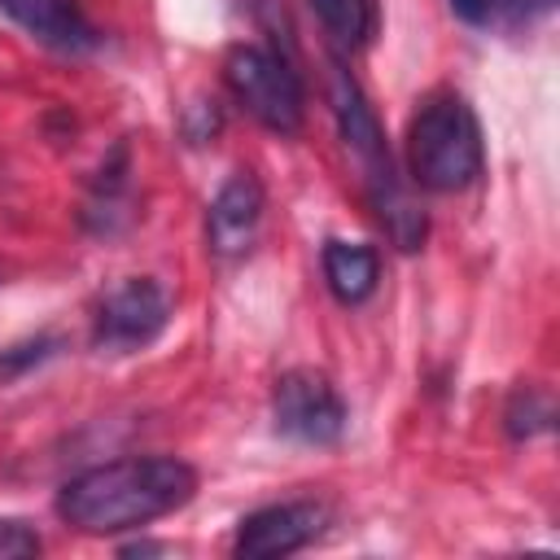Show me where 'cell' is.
<instances>
[{
    "label": "cell",
    "mask_w": 560,
    "mask_h": 560,
    "mask_svg": "<svg viewBox=\"0 0 560 560\" xmlns=\"http://www.w3.org/2000/svg\"><path fill=\"white\" fill-rule=\"evenodd\" d=\"M171 319V298L158 280L149 276H127L118 280L92 319V350L96 354H136L149 341L162 337Z\"/></svg>",
    "instance_id": "obj_5"
},
{
    "label": "cell",
    "mask_w": 560,
    "mask_h": 560,
    "mask_svg": "<svg viewBox=\"0 0 560 560\" xmlns=\"http://www.w3.org/2000/svg\"><path fill=\"white\" fill-rule=\"evenodd\" d=\"M57 350H61V337L57 332H35V337H22V341L4 346L0 350V385H9L18 376H26L31 368L48 363Z\"/></svg>",
    "instance_id": "obj_14"
},
{
    "label": "cell",
    "mask_w": 560,
    "mask_h": 560,
    "mask_svg": "<svg viewBox=\"0 0 560 560\" xmlns=\"http://www.w3.org/2000/svg\"><path fill=\"white\" fill-rule=\"evenodd\" d=\"M44 538L35 534V525L26 521H0V560H26L39 556Z\"/></svg>",
    "instance_id": "obj_15"
},
{
    "label": "cell",
    "mask_w": 560,
    "mask_h": 560,
    "mask_svg": "<svg viewBox=\"0 0 560 560\" xmlns=\"http://www.w3.org/2000/svg\"><path fill=\"white\" fill-rule=\"evenodd\" d=\"M324 280L341 306H359L381 284V258L372 245L359 241H328L324 245Z\"/></svg>",
    "instance_id": "obj_11"
},
{
    "label": "cell",
    "mask_w": 560,
    "mask_h": 560,
    "mask_svg": "<svg viewBox=\"0 0 560 560\" xmlns=\"http://www.w3.org/2000/svg\"><path fill=\"white\" fill-rule=\"evenodd\" d=\"M223 83L236 96V105H245V114L258 118L267 131H276V136L302 131L306 96H302L298 70L284 57H276L258 44H236L223 57Z\"/></svg>",
    "instance_id": "obj_4"
},
{
    "label": "cell",
    "mask_w": 560,
    "mask_h": 560,
    "mask_svg": "<svg viewBox=\"0 0 560 560\" xmlns=\"http://www.w3.org/2000/svg\"><path fill=\"white\" fill-rule=\"evenodd\" d=\"M192 494V464L175 455H127L74 472L57 490V516L79 534H127L179 512Z\"/></svg>",
    "instance_id": "obj_1"
},
{
    "label": "cell",
    "mask_w": 560,
    "mask_h": 560,
    "mask_svg": "<svg viewBox=\"0 0 560 560\" xmlns=\"http://www.w3.org/2000/svg\"><path fill=\"white\" fill-rule=\"evenodd\" d=\"M332 114H337V127H341L346 149L354 153V162H359V171H363V188H368V201H372V210H376L385 236H389L402 254L420 249V245H424V232H429L424 210L411 201L407 184L398 179V166H394L389 144H385V136H381V122H376V114H372L363 88L350 79V70H346L341 61L332 66Z\"/></svg>",
    "instance_id": "obj_2"
},
{
    "label": "cell",
    "mask_w": 560,
    "mask_h": 560,
    "mask_svg": "<svg viewBox=\"0 0 560 560\" xmlns=\"http://www.w3.org/2000/svg\"><path fill=\"white\" fill-rule=\"evenodd\" d=\"M328 525V508L319 499H284V503H267L249 516H241L232 551L241 560H276V556H293L302 547H311Z\"/></svg>",
    "instance_id": "obj_7"
},
{
    "label": "cell",
    "mask_w": 560,
    "mask_h": 560,
    "mask_svg": "<svg viewBox=\"0 0 560 560\" xmlns=\"http://www.w3.org/2000/svg\"><path fill=\"white\" fill-rule=\"evenodd\" d=\"M551 420H556V407H551V398L542 389H534V385H516L512 389V398L503 407V429H508L512 442H529V438L547 433Z\"/></svg>",
    "instance_id": "obj_13"
},
{
    "label": "cell",
    "mask_w": 560,
    "mask_h": 560,
    "mask_svg": "<svg viewBox=\"0 0 560 560\" xmlns=\"http://www.w3.org/2000/svg\"><path fill=\"white\" fill-rule=\"evenodd\" d=\"M315 9V18L324 22V31L341 44V48H359L372 39L376 31V9L372 0H306Z\"/></svg>",
    "instance_id": "obj_12"
},
{
    "label": "cell",
    "mask_w": 560,
    "mask_h": 560,
    "mask_svg": "<svg viewBox=\"0 0 560 560\" xmlns=\"http://www.w3.org/2000/svg\"><path fill=\"white\" fill-rule=\"evenodd\" d=\"M556 0H490V26H525Z\"/></svg>",
    "instance_id": "obj_16"
},
{
    "label": "cell",
    "mask_w": 560,
    "mask_h": 560,
    "mask_svg": "<svg viewBox=\"0 0 560 560\" xmlns=\"http://www.w3.org/2000/svg\"><path fill=\"white\" fill-rule=\"evenodd\" d=\"M127 219H131V153L127 144H114L83 201V228L96 236H114L127 228Z\"/></svg>",
    "instance_id": "obj_10"
},
{
    "label": "cell",
    "mask_w": 560,
    "mask_h": 560,
    "mask_svg": "<svg viewBox=\"0 0 560 560\" xmlns=\"http://www.w3.org/2000/svg\"><path fill=\"white\" fill-rule=\"evenodd\" d=\"M262 223V184L249 171H236L206 210V241L219 258H241Z\"/></svg>",
    "instance_id": "obj_9"
},
{
    "label": "cell",
    "mask_w": 560,
    "mask_h": 560,
    "mask_svg": "<svg viewBox=\"0 0 560 560\" xmlns=\"http://www.w3.org/2000/svg\"><path fill=\"white\" fill-rule=\"evenodd\" d=\"M451 9L468 26H490V0H451Z\"/></svg>",
    "instance_id": "obj_17"
},
{
    "label": "cell",
    "mask_w": 560,
    "mask_h": 560,
    "mask_svg": "<svg viewBox=\"0 0 560 560\" xmlns=\"http://www.w3.org/2000/svg\"><path fill=\"white\" fill-rule=\"evenodd\" d=\"M407 166L429 192H459L481 175V127L459 92H429L407 122Z\"/></svg>",
    "instance_id": "obj_3"
},
{
    "label": "cell",
    "mask_w": 560,
    "mask_h": 560,
    "mask_svg": "<svg viewBox=\"0 0 560 560\" xmlns=\"http://www.w3.org/2000/svg\"><path fill=\"white\" fill-rule=\"evenodd\" d=\"M271 420H276V433H284L289 442L337 446L346 438L350 411L324 372L293 368L271 389Z\"/></svg>",
    "instance_id": "obj_6"
},
{
    "label": "cell",
    "mask_w": 560,
    "mask_h": 560,
    "mask_svg": "<svg viewBox=\"0 0 560 560\" xmlns=\"http://www.w3.org/2000/svg\"><path fill=\"white\" fill-rule=\"evenodd\" d=\"M0 13L52 52L83 57L101 48V31L92 26L79 0H0Z\"/></svg>",
    "instance_id": "obj_8"
}]
</instances>
